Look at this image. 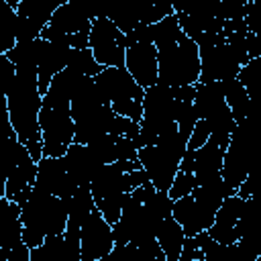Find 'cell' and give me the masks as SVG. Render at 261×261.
Wrapping results in <instances>:
<instances>
[{
  "label": "cell",
  "mask_w": 261,
  "mask_h": 261,
  "mask_svg": "<svg viewBox=\"0 0 261 261\" xmlns=\"http://www.w3.org/2000/svg\"><path fill=\"white\" fill-rule=\"evenodd\" d=\"M251 145H253V137H251V118H249L234 126L222 155L220 177L232 190H237L251 175V149H253Z\"/></svg>",
  "instance_id": "obj_13"
},
{
  "label": "cell",
  "mask_w": 261,
  "mask_h": 261,
  "mask_svg": "<svg viewBox=\"0 0 261 261\" xmlns=\"http://www.w3.org/2000/svg\"><path fill=\"white\" fill-rule=\"evenodd\" d=\"M147 181L149 179L143 169L124 171L118 163H110L98 169V173L90 181V192H92L98 212L112 226L120 216L126 196Z\"/></svg>",
  "instance_id": "obj_5"
},
{
  "label": "cell",
  "mask_w": 261,
  "mask_h": 261,
  "mask_svg": "<svg viewBox=\"0 0 261 261\" xmlns=\"http://www.w3.org/2000/svg\"><path fill=\"white\" fill-rule=\"evenodd\" d=\"M194 188H196L194 175L188 173V171L177 169V173H175V177H173V181H171V186H169V190H167V196H169L171 200H179V198L188 196Z\"/></svg>",
  "instance_id": "obj_34"
},
{
  "label": "cell",
  "mask_w": 261,
  "mask_h": 261,
  "mask_svg": "<svg viewBox=\"0 0 261 261\" xmlns=\"http://www.w3.org/2000/svg\"><path fill=\"white\" fill-rule=\"evenodd\" d=\"M222 155H224L222 147L206 141L196 151L186 149V153H184V157L179 161V169L192 173L194 181H196V188H198V186H204V184L214 181V179L220 177Z\"/></svg>",
  "instance_id": "obj_17"
},
{
  "label": "cell",
  "mask_w": 261,
  "mask_h": 261,
  "mask_svg": "<svg viewBox=\"0 0 261 261\" xmlns=\"http://www.w3.org/2000/svg\"><path fill=\"white\" fill-rule=\"evenodd\" d=\"M90 82H92V77L82 75V73H77V71H73V69L65 67V69H61L59 73H55V75H53V80H51L49 88H51V90H55L59 96H63V98H67V100H71V98H75L80 92H84V88H86Z\"/></svg>",
  "instance_id": "obj_30"
},
{
  "label": "cell",
  "mask_w": 261,
  "mask_h": 261,
  "mask_svg": "<svg viewBox=\"0 0 261 261\" xmlns=\"http://www.w3.org/2000/svg\"><path fill=\"white\" fill-rule=\"evenodd\" d=\"M237 80L241 82V86L245 88V92L249 94V98H251V102H253L255 96H257V90H259V86H261V57L251 59L249 63H245V65L239 69Z\"/></svg>",
  "instance_id": "obj_33"
},
{
  "label": "cell",
  "mask_w": 261,
  "mask_h": 261,
  "mask_svg": "<svg viewBox=\"0 0 261 261\" xmlns=\"http://www.w3.org/2000/svg\"><path fill=\"white\" fill-rule=\"evenodd\" d=\"M234 192L237 190L226 186L222 177L198 186L188 196L173 200L171 218L181 226L186 237H196L200 232H206L212 226L214 214L220 208V204L226 198L234 196Z\"/></svg>",
  "instance_id": "obj_3"
},
{
  "label": "cell",
  "mask_w": 261,
  "mask_h": 261,
  "mask_svg": "<svg viewBox=\"0 0 261 261\" xmlns=\"http://www.w3.org/2000/svg\"><path fill=\"white\" fill-rule=\"evenodd\" d=\"M20 224L22 243L29 249L39 247L47 237L63 234L67 226V212L61 198H55L33 186L20 204Z\"/></svg>",
  "instance_id": "obj_4"
},
{
  "label": "cell",
  "mask_w": 261,
  "mask_h": 261,
  "mask_svg": "<svg viewBox=\"0 0 261 261\" xmlns=\"http://www.w3.org/2000/svg\"><path fill=\"white\" fill-rule=\"evenodd\" d=\"M92 18H96L94 12L80 8L73 2H61L57 10L51 14L49 24L41 31L39 39L59 43L71 49H86Z\"/></svg>",
  "instance_id": "obj_11"
},
{
  "label": "cell",
  "mask_w": 261,
  "mask_h": 261,
  "mask_svg": "<svg viewBox=\"0 0 261 261\" xmlns=\"http://www.w3.org/2000/svg\"><path fill=\"white\" fill-rule=\"evenodd\" d=\"M69 49L71 47H65V45H59V43H51V41H43L41 39L39 59H37V84H39V94L41 96L47 94L53 75L67 67Z\"/></svg>",
  "instance_id": "obj_22"
},
{
  "label": "cell",
  "mask_w": 261,
  "mask_h": 261,
  "mask_svg": "<svg viewBox=\"0 0 261 261\" xmlns=\"http://www.w3.org/2000/svg\"><path fill=\"white\" fill-rule=\"evenodd\" d=\"M88 47L98 65L124 67V49H126L124 35L112 24V20L106 14H98L96 18H92Z\"/></svg>",
  "instance_id": "obj_14"
},
{
  "label": "cell",
  "mask_w": 261,
  "mask_h": 261,
  "mask_svg": "<svg viewBox=\"0 0 261 261\" xmlns=\"http://www.w3.org/2000/svg\"><path fill=\"white\" fill-rule=\"evenodd\" d=\"M88 149L92 155L102 163L110 165L116 161H137V151H139V141L130 137H120V135H102L88 143Z\"/></svg>",
  "instance_id": "obj_20"
},
{
  "label": "cell",
  "mask_w": 261,
  "mask_h": 261,
  "mask_svg": "<svg viewBox=\"0 0 261 261\" xmlns=\"http://www.w3.org/2000/svg\"><path fill=\"white\" fill-rule=\"evenodd\" d=\"M41 100L43 96L39 94L37 75L14 71V80L6 94L8 118H10L12 130L16 133V139L27 147L35 163L43 157V143H41V130H39Z\"/></svg>",
  "instance_id": "obj_2"
},
{
  "label": "cell",
  "mask_w": 261,
  "mask_h": 261,
  "mask_svg": "<svg viewBox=\"0 0 261 261\" xmlns=\"http://www.w3.org/2000/svg\"><path fill=\"white\" fill-rule=\"evenodd\" d=\"M61 2L57 0H20L16 6V14L31 20L35 27H39L41 31L49 24L51 14L57 10Z\"/></svg>",
  "instance_id": "obj_28"
},
{
  "label": "cell",
  "mask_w": 261,
  "mask_h": 261,
  "mask_svg": "<svg viewBox=\"0 0 261 261\" xmlns=\"http://www.w3.org/2000/svg\"><path fill=\"white\" fill-rule=\"evenodd\" d=\"M0 169L6 177L4 198L20 206L29 196L31 188L35 186L37 163L16 137L0 143Z\"/></svg>",
  "instance_id": "obj_10"
},
{
  "label": "cell",
  "mask_w": 261,
  "mask_h": 261,
  "mask_svg": "<svg viewBox=\"0 0 261 261\" xmlns=\"http://www.w3.org/2000/svg\"><path fill=\"white\" fill-rule=\"evenodd\" d=\"M124 69L143 88L157 84V49L153 43H133L126 41L124 49Z\"/></svg>",
  "instance_id": "obj_18"
},
{
  "label": "cell",
  "mask_w": 261,
  "mask_h": 261,
  "mask_svg": "<svg viewBox=\"0 0 261 261\" xmlns=\"http://www.w3.org/2000/svg\"><path fill=\"white\" fill-rule=\"evenodd\" d=\"M94 84L110 102V108L116 116L141 122L145 90L130 77V73L124 67H104L94 77Z\"/></svg>",
  "instance_id": "obj_9"
},
{
  "label": "cell",
  "mask_w": 261,
  "mask_h": 261,
  "mask_svg": "<svg viewBox=\"0 0 261 261\" xmlns=\"http://www.w3.org/2000/svg\"><path fill=\"white\" fill-rule=\"evenodd\" d=\"M155 241L161 247V251H163L167 261H177L179 255H181V247H184L186 234H184L181 226L169 216L159 224V228L155 232Z\"/></svg>",
  "instance_id": "obj_26"
},
{
  "label": "cell",
  "mask_w": 261,
  "mask_h": 261,
  "mask_svg": "<svg viewBox=\"0 0 261 261\" xmlns=\"http://www.w3.org/2000/svg\"><path fill=\"white\" fill-rule=\"evenodd\" d=\"M61 202H63L65 212H67V222L75 224V226H80L88 218V214L96 208L90 186H77L67 198H61Z\"/></svg>",
  "instance_id": "obj_27"
},
{
  "label": "cell",
  "mask_w": 261,
  "mask_h": 261,
  "mask_svg": "<svg viewBox=\"0 0 261 261\" xmlns=\"http://www.w3.org/2000/svg\"><path fill=\"white\" fill-rule=\"evenodd\" d=\"M135 249H137V257H139V261H167L165 255H163V251H161V247L157 245L155 239L145 241V243L137 245Z\"/></svg>",
  "instance_id": "obj_35"
},
{
  "label": "cell",
  "mask_w": 261,
  "mask_h": 261,
  "mask_svg": "<svg viewBox=\"0 0 261 261\" xmlns=\"http://www.w3.org/2000/svg\"><path fill=\"white\" fill-rule=\"evenodd\" d=\"M10 137H16V133L12 130V124H10V118H8V106H6V96L0 94V143L10 139Z\"/></svg>",
  "instance_id": "obj_38"
},
{
  "label": "cell",
  "mask_w": 261,
  "mask_h": 261,
  "mask_svg": "<svg viewBox=\"0 0 261 261\" xmlns=\"http://www.w3.org/2000/svg\"><path fill=\"white\" fill-rule=\"evenodd\" d=\"M39 130L43 143V157H63L67 147L73 143L75 126L69 112V100L59 96L51 88L41 100Z\"/></svg>",
  "instance_id": "obj_8"
},
{
  "label": "cell",
  "mask_w": 261,
  "mask_h": 261,
  "mask_svg": "<svg viewBox=\"0 0 261 261\" xmlns=\"http://www.w3.org/2000/svg\"><path fill=\"white\" fill-rule=\"evenodd\" d=\"M12 80H14V65L8 61L6 55H0V94L2 96L8 94Z\"/></svg>",
  "instance_id": "obj_37"
},
{
  "label": "cell",
  "mask_w": 261,
  "mask_h": 261,
  "mask_svg": "<svg viewBox=\"0 0 261 261\" xmlns=\"http://www.w3.org/2000/svg\"><path fill=\"white\" fill-rule=\"evenodd\" d=\"M257 261H261V257H259V259H257Z\"/></svg>",
  "instance_id": "obj_41"
},
{
  "label": "cell",
  "mask_w": 261,
  "mask_h": 261,
  "mask_svg": "<svg viewBox=\"0 0 261 261\" xmlns=\"http://www.w3.org/2000/svg\"><path fill=\"white\" fill-rule=\"evenodd\" d=\"M157 49V84L167 88L196 86L200 77L198 47L186 35L155 45Z\"/></svg>",
  "instance_id": "obj_7"
},
{
  "label": "cell",
  "mask_w": 261,
  "mask_h": 261,
  "mask_svg": "<svg viewBox=\"0 0 261 261\" xmlns=\"http://www.w3.org/2000/svg\"><path fill=\"white\" fill-rule=\"evenodd\" d=\"M16 12L6 4V0H0V55H6L16 39H14V31H16Z\"/></svg>",
  "instance_id": "obj_31"
},
{
  "label": "cell",
  "mask_w": 261,
  "mask_h": 261,
  "mask_svg": "<svg viewBox=\"0 0 261 261\" xmlns=\"http://www.w3.org/2000/svg\"><path fill=\"white\" fill-rule=\"evenodd\" d=\"M67 67L82 73V75H88V77H96L104 67L96 63L90 47L86 49H69V57H67Z\"/></svg>",
  "instance_id": "obj_32"
},
{
  "label": "cell",
  "mask_w": 261,
  "mask_h": 261,
  "mask_svg": "<svg viewBox=\"0 0 261 261\" xmlns=\"http://www.w3.org/2000/svg\"><path fill=\"white\" fill-rule=\"evenodd\" d=\"M63 163L75 186H90V181L102 167V163L92 155L88 145H80V143H71L67 147L63 155Z\"/></svg>",
  "instance_id": "obj_23"
},
{
  "label": "cell",
  "mask_w": 261,
  "mask_h": 261,
  "mask_svg": "<svg viewBox=\"0 0 261 261\" xmlns=\"http://www.w3.org/2000/svg\"><path fill=\"white\" fill-rule=\"evenodd\" d=\"M234 196L237 198H241V200H249V198H253V177L249 175L239 188H237V192H234Z\"/></svg>",
  "instance_id": "obj_39"
},
{
  "label": "cell",
  "mask_w": 261,
  "mask_h": 261,
  "mask_svg": "<svg viewBox=\"0 0 261 261\" xmlns=\"http://www.w3.org/2000/svg\"><path fill=\"white\" fill-rule=\"evenodd\" d=\"M198 55H200V77L198 84L206 82H222L237 77L241 65L224 41L222 35H212L202 39L198 45Z\"/></svg>",
  "instance_id": "obj_12"
},
{
  "label": "cell",
  "mask_w": 261,
  "mask_h": 261,
  "mask_svg": "<svg viewBox=\"0 0 261 261\" xmlns=\"http://www.w3.org/2000/svg\"><path fill=\"white\" fill-rule=\"evenodd\" d=\"M186 147H188V137H184L177 128H173L163 137H159L157 143L141 147L137 151V161L155 190L159 192L169 190L179 169V161L186 153Z\"/></svg>",
  "instance_id": "obj_6"
},
{
  "label": "cell",
  "mask_w": 261,
  "mask_h": 261,
  "mask_svg": "<svg viewBox=\"0 0 261 261\" xmlns=\"http://www.w3.org/2000/svg\"><path fill=\"white\" fill-rule=\"evenodd\" d=\"M0 247L10 261H31V249L22 243L20 206L0 198Z\"/></svg>",
  "instance_id": "obj_16"
},
{
  "label": "cell",
  "mask_w": 261,
  "mask_h": 261,
  "mask_svg": "<svg viewBox=\"0 0 261 261\" xmlns=\"http://www.w3.org/2000/svg\"><path fill=\"white\" fill-rule=\"evenodd\" d=\"M35 186L55 198H67L77 188L65 169L63 157H41L37 161Z\"/></svg>",
  "instance_id": "obj_19"
},
{
  "label": "cell",
  "mask_w": 261,
  "mask_h": 261,
  "mask_svg": "<svg viewBox=\"0 0 261 261\" xmlns=\"http://www.w3.org/2000/svg\"><path fill=\"white\" fill-rule=\"evenodd\" d=\"M39 45H41V39H35V41H29V43H14V47L6 53L8 61L14 65V71L37 75Z\"/></svg>",
  "instance_id": "obj_29"
},
{
  "label": "cell",
  "mask_w": 261,
  "mask_h": 261,
  "mask_svg": "<svg viewBox=\"0 0 261 261\" xmlns=\"http://www.w3.org/2000/svg\"><path fill=\"white\" fill-rule=\"evenodd\" d=\"M208 128H206V122L204 120H198L196 124H194V128H192V133H190V139H188V147L186 149H190V151H196V149H200L206 141H208Z\"/></svg>",
  "instance_id": "obj_36"
},
{
  "label": "cell",
  "mask_w": 261,
  "mask_h": 261,
  "mask_svg": "<svg viewBox=\"0 0 261 261\" xmlns=\"http://www.w3.org/2000/svg\"><path fill=\"white\" fill-rule=\"evenodd\" d=\"M224 96L220 82H206V84H196V94L192 100V108L198 120H204L208 114L224 106Z\"/></svg>",
  "instance_id": "obj_25"
},
{
  "label": "cell",
  "mask_w": 261,
  "mask_h": 261,
  "mask_svg": "<svg viewBox=\"0 0 261 261\" xmlns=\"http://www.w3.org/2000/svg\"><path fill=\"white\" fill-rule=\"evenodd\" d=\"M173 200L167 192H159L151 181L133 190L120 210L118 220L112 224L114 245H141L155 239L159 224L171 216Z\"/></svg>",
  "instance_id": "obj_1"
},
{
  "label": "cell",
  "mask_w": 261,
  "mask_h": 261,
  "mask_svg": "<svg viewBox=\"0 0 261 261\" xmlns=\"http://www.w3.org/2000/svg\"><path fill=\"white\" fill-rule=\"evenodd\" d=\"M4 192H6V177H4V173L0 169V198H4Z\"/></svg>",
  "instance_id": "obj_40"
},
{
  "label": "cell",
  "mask_w": 261,
  "mask_h": 261,
  "mask_svg": "<svg viewBox=\"0 0 261 261\" xmlns=\"http://www.w3.org/2000/svg\"><path fill=\"white\" fill-rule=\"evenodd\" d=\"M245 202L247 200H241L237 196H230V198H226L220 204V208L214 214L212 226L206 230L216 243H220V245H232V243L239 241V228L237 226H239V218H241V214L245 210Z\"/></svg>",
  "instance_id": "obj_21"
},
{
  "label": "cell",
  "mask_w": 261,
  "mask_h": 261,
  "mask_svg": "<svg viewBox=\"0 0 261 261\" xmlns=\"http://www.w3.org/2000/svg\"><path fill=\"white\" fill-rule=\"evenodd\" d=\"M220 88H222L224 102H226V106H228V110L232 114V120L237 124L249 120L251 118V110H253V102H251L249 94L245 92V88L241 86V82L237 77L222 80Z\"/></svg>",
  "instance_id": "obj_24"
},
{
  "label": "cell",
  "mask_w": 261,
  "mask_h": 261,
  "mask_svg": "<svg viewBox=\"0 0 261 261\" xmlns=\"http://www.w3.org/2000/svg\"><path fill=\"white\" fill-rule=\"evenodd\" d=\"M114 247L112 226L94 208L88 218L80 224V259L82 261H102Z\"/></svg>",
  "instance_id": "obj_15"
}]
</instances>
